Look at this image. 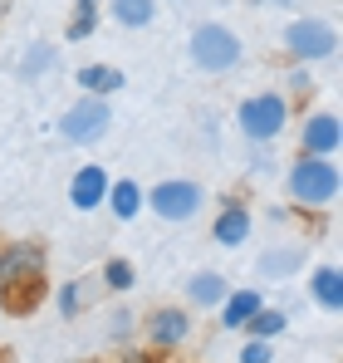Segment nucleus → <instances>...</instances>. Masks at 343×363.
Wrapping results in <instances>:
<instances>
[{
  "label": "nucleus",
  "mask_w": 343,
  "mask_h": 363,
  "mask_svg": "<svg viewBox=\"0 0 343 363\" xmlns=\"http://www.w3.org/2000/svg\"><path fill=\"white\" fill-rule=\"evenodd\" d=\"M59 309H64L69 319L79 314V290H74V285H64V290H59Z\"/></svg>",
  "instance_id": "nucleus-26"
},
{
  "label": "nucleus",
  "mask_w": 343,
  "mask_h": 363,
  "mask_svg": "<svg viewBox=\"0 0 343 363\" xmlns=\"http://www.w3.org/2000/svg\"><path fill=\"white\" fill-rule=\"evenodd\" d=\"M221 245H240L250 236V211H245V191H226L221 196V216H216V231H211Z\"/></svg>",
  "instance_id": "nucleus-10"
},
{
  "label": "nucleus",
  "mask_w": 343,
  "mask_h": 363,
  "mask_svg": "<svg viewBox=\"0 0 343 363\" xmlns=\"http://www.w3.org/2000/svg\"><path fill=\"white\" fill-rule=\"evenodd\" d=\"M314 300L324 304V309H339V270L334 265H324V270H314Z\"/></svg>",
  "instance_id": "nucleus-19"
},
{
  "label": "nucleus",
  "mask_w": 343,
  "mask_h": 363,
  "mask_svg": "<svg viewBox=\"0 0 343 363\" xmlns=\"http://www.w3.org/2000/svg\"><path fill=\"white\" fill-rule=\"evenodd\" d=\"M50 265V245L45 241H0V280L10 275H30Z\"/></svg>",
  "instance_id": "nucleus-9"
},
{
  "label": "nucleus",
  "mask_w": 343,
  "mask_h": 363,
  "mask_svg": "<svg viewBox=\"0 0 343 363\" xmlns=\"http://www.w3.org/2000/svg\"><path fill=\"white\" fill-rule=\"evenodd\" d=\"M103 191H108V172H103V167H79L74 182H69V201H74L79 211H94V206L103 201Z\"/></svg>",
  "instance_id": "nucleus-11"
},
{
  "label": "nucleus",
  "mask_w": 343,
  "mask_h": 363,
  "mask_svg": "<svg viewBox=\"0 0 343 363\" xmlns=\"http://www.w3.org/2000/svg\"><path fill=\"white\" fill-rule=\"evenodd\" d=\"M133 260H123V255H113V260H103V285L108 290H133Z\"/></svg>",
  "instance_id": "nucleus-21"
},
{
  "label": "nucleus",
  "mask_w": 343,
  "mask_h": 363,
  "mask_svg": "<svg viewBox=\"0 0 343 363\" xmlns=\"http://www.w3.org/2000/svg\"><path fill=\"white\" fill-rule=\"evenodd\" d=\"M79 5H99V0H79Z\"/></svg>",
  "instance_id": "nucleus-29"
},
{
  "label": "nucleus",
  "mask_w": 343,
  "mask_h": 363,
  "mask_svg": "<svg viewBox=\"0 0 343 363\" xmlns=\"http://www.w3.org/2000/svg\"><path fill=\"white\" fill-rule=\"evenodd\" d=\"M108 201H113V216L118 221H133L137 216V206H142V191H137V182H113V191H103Z\"/></svg>",
  "instance_id": "nucleus-14"
},
{
  "label": "nucleus",
  "mask_w": 343,
  "mask_h": 363,
  "mask_svg": "<svg viewBox=\"0 0 343 363\" xmlns=\"http://www.w3.org/2000/svg\"><path fill=\"white\" fill-rule=\"evenodd\" d=\"M5 10H10V0H0V15H5Z\"/></svg>",
  "instance_id": "nucleus-28"
},
{
  "label": "nucleus",
  "mask_w": 343,
  "mask_h": 363,
  "mask_svg": "<svg viewBox=\"0 0 343 363\" xmlns=\"http://www.w3.org/2000/svg\"><path fill=\"white\" fill-rule=\"evenodd\" d=\"M275 359V349H270V339H250L245 349H240V363H270Z\"/></svg>",
  "instance_id": "nucleus-23"
},
{
  "label": "nucleus",
  "mask_w": 343,
  "mask_h": 363,
  "mask_svg": "<svg viewBox=\"0 0 343 363\" xmlns=\"http://www.w3.org/2000/svg\"><path fill=\"white\" fill-rule=\"evenodd\" d=\"M147 201L162 221H191L201 211V186L196 182H157Z\"/></svg>",
  "instance_id": "nucleus-6"
},
{
  "label": "nucleus",
  "mask_w": 343,
  "mask_h": 363,
  "mask_svg": "<svg viewBox=\"0 0 343 363\" xmlns=\"http://www.w3.org/2000/svg\"><path fill=\"white\" fill-rule=\"evenodd\" d=\"M255 309H260V295H255V290H235L226 300V309H221V324H226V329H240Z\"/></svg>",
  "instance_id": "nucleus-16"
},
{
  "label": "nucleus",
  "mask_w": 343,
  "mask_h": 363,
  "mask_svg": "<svg viewBox=\"0 0 343 363\" xmlns=\"http://www.w3.org/2000/svg\"><path fill=\"white\" fill-rule=\"evenodd\" d=\"M94 363H99V359H94Z\"/></svg>",
  "instance_id": "nucleus-31"
},
{
  "label": "nucleus",
  "mask_w": 343,
  "mask_h": 363,
  "mask_svg": "<svg viewBox=\"0 0 343 363\" xmlns=\"http://www.w3.org/2000/svg\"><path fill=\"white\" fill-rule=\"evenodd\" d=\"M275 5H285V0H275Z\"/></svg>",
  "instance_id": "nucleus-30"
},
{
  "label": "nucleus",
  "mask_w": 343,
  "mask_h": 363,
  "mask_svg": "<svg viewBox=\"0 0 343 363\" xmlns=\"http://www.w3.org/2000/svg\"><path fill=\"white\" fill-rule=\"evenodd\" d=\"M45 300H50V275L45 270L0 280V314H10V319H30Z\"/></svg>",
  "instance_id": "nucleus-2"
},
{
  "label": "nucleus",
  "mask_w": 343,
  "mask_h": 363,
  "mask_svg": "<svg viewBox=\"0 0 343 363\" xmlns=\"http://www.w3.org/2000/svg\"><path fill=\"white\" fill-rule=\"evenodd\" d=\"M79 89L94 94V99H99V94H118V89H123V74H118L113 64H84V69H79Z\"/></svg>",
  "instance_id": "nucleus-13"
},
{
  "label": "nucleus",
  "mask_w": 343,
  "mask_h": 363,
  "mask_svg": "<svg viewBox=\"0 0 343 363\" xmlns=\"http://www.w3.org/2000/svg\"><path fill=\"white\" fill-rule=\"evenodd\" d=\"M299 265V250H280V255H265V275L270 270H294Z\"/></svg>",
  "instance_id": "nucleus-24"
},
{
  "label": "nucleus",
  "mask_w": 343,
  "mask_h": 363,
  "mask_svg": "<svg viewBox=\"0 0 343 363\" xmlns=\"http://www.w3.org/2000/svg\"><path fill=\"white\" fill-rule=\"evenodd\" d=\"M0 363H15V349L10 344H0Z\"/></svg>",
  "instance_id": "nucleus-27"
},
{
  "label": "nucleus",
  "mask_w": 343,
  "mask_h": 363,
  "mask_svg": "<svg viewBox=\"0 0 343 363\" xmlns=\"http://www.w3.org/2000/svg\"><path fill=\"white\" fill-rule=\"evenodd\" d=\"M285 324L289 319L280 314V309H255L240 329H250V339H275V334H285Z\"/></svg>",
  "instance_id": "nucleus-17"
},
{
  "label": "nucleus",
  "mask_w": 343,
  "mask_h": 363,
  "mask_svg": "<svg viewBox=\"0 0 343 363\" xmlns=\"http://www.w3.org/2000/svg\"><path fill=\"white\" fill-rule=\"evenodd\" d=\"M50 60H55V50H30L20 69H25V74H40V69H50Z\"/></svg>",
  "instance_id": "nucleus-25"
},
{
  "label": "nucleus",
  "mask_w": 343,
  "mask_h": 363,
  "mask_svg": "<svg viewBox=\"0 0 343 363\" xmlns=\"http://www.w3.org/2000/svg\"><path fill=\"white\" fill-rule=\"evenodd\" d=\"M59 133H64L69 143H99V138L108 133V104L89 94L84 104H74V108L64 113V123H59Z\"/></svg>",
  "instance_id": "nucleus-7"
},
{
  "label": "nucleus",
  "mask_w": 343,
  "mask_h": 363,
  "mask_svg": "<svg viewBox=\"0 0 343 363\" xmlns=\"http://www.w3.org/2000/svg\"><path fill=\"white\" fill-rule=\"evenodd\" d=\"M142 339H147L152 349H181V344L191 339V314H186L181 304H157V309H147V314H142Z\"/></svg>",
  "instance_id": "nucleus-4"
},
{
  "label": "nucleus",
  "mask_w": 343,
  "mask_h": 363,
  "mask_svg": "<svg viewBox=\"0 0 343 363\" xmlns=\"http://www.w3.org/2000/svg\"><path fill=\"white\" fill-rule=\"evenodd\" d=\"M285 50L289 60H324V55H334V30L319 20H294L285 35Z\"/></svg>",
  "instance_id": "nucleus-8"
},
{
  "label": "nucleus",
  "mask_w": 343,
  "mask_h": 363,
  "mask_svg": "<svg viewBox=\"0 0 343 363\" xmlns=\"http://www.w3.org/2000/svg\"><path fill=\"white\" fill-rule=\"evenodd\" d=\"M334 191H339V167H334V162L304 152V157L289 167V196H294L299 206H329Z\"/></svg>",
  "instance_id": "nucleus-1"
},
{
  "label": "nucleus",
  "mask_w": 343,
  "mask_h": 363,
  "mask_svg": "<svg viewBox=\"0 0 343 363\" xmlns=\"http://www.w3.org/2000/svg\"><path fill=\"white\" fill-rule=\"evenodd\" d=\"M186 295H191V304H221L226 300V280L221 275H196L186 285Z\"/></svg>",
  "instance_id": "nucleus-18"
},
{
  "label": "nucleus",
  "mask_w": 343,
  "mask_h": 363,
  "mask_svg": "<svg viewBox=\"0 0 343 363\" xmlns=\"http://www.w3.org/2000/svg\"><path fill=\"white\" fill-rule=\"evenodd\" d=\"M191 60L201 64V69H211V74H221V69H230V64L240 60V40L230 35L226 25H201L191 35Z\"/></svg>",
  "instance_id": "nucleus-5"
},
{
  "label": "nucleus",
  "mask_w": 343,
  "mask_h": 363,
  "mask_svg": "<svg viewBox=\"0 0 343 363\" xmlns=\"http://www.w3.org/2000/svg\"><path fill=\"white\" fill-rule=\"evenodd\" d=\"M167 363H172V359H167Z\"/></svg>",
  "instance_id": "nucleus-32"
},
{
  "label": "nucleus",
  "mask_w": 343,
  "mask_h": 363,
  "mask_svg": "<svg viewBox=\"0 0 343 363\" xmlns=\"http://www.w3.org/2000/svg\"><path fill=\"white\" fill-rule=\"evenodd\" d=\"M167 359H172V349H152L147 344V349H123L118 363H167Z\"/></svg>",
  "instance_id": "nucleus-22"
},
{
  "label": "nucleus",
  "mask_w": 343,
  "mask_h": 363,
  "mask_svg": "<svg viewBox=\"0 0 343 363\" xmlns=\"http://www.w3.org/2000/svg\"><path fill=\"white\" fill-rule=\"evenodd\" d=\"M334 147H339V118L334 113H314V118L304 123V152L309 157H324Z\"/></svg>",
  "instance_id": "nucleus-12"
},
{
  "label": "nucleus",
  "mask_w": 343,
  "mask_h": 363,
  "mask_svg": "<svg viewBox=\"0 0 343 363\" xmlns=\"http://www.w3.org/2000/svg\"><path fill=\"white\" fill-rule=\"evenodd\" d=\"M94 25H99V5H79V10L69 15V25H64V40H89Z\"/></svg>",
  "instance_id": "nucleus-20"
},
{
  "label": "nucleus",
  "mask_w": 343,
  "mask_h": 363,
  "mask_svg": "<svg viewBox=\"0 0 343 363\" xmlns=\"http://www.w3.org/2000/svg\"><path fill=\"white\" fill-rule=\"evenodd\" d=\"M240 133L245 138H255V143H265V138H275L280 128H285L289 118V104L280 99V94H250L245 104H240Z\"/></svg>",
  "instance_id": "nucleus-3"
},
{
  "label": "nucleus",
  "mask_w": 343,
  "mask_h": 363,
  "mask_svg": "<svg viewBox=\"0 0 343 363\" xmlns=\"http://www.w3.org/2000/svg\"><path fill=\"white\" fill-rule=\"evenodd\" d=\"M152 15H157L152 0H113V20H118V25H128V30L152 25Z\"/></svg>",
  "instance_id": "nucleus-15"
}]
</instances>
